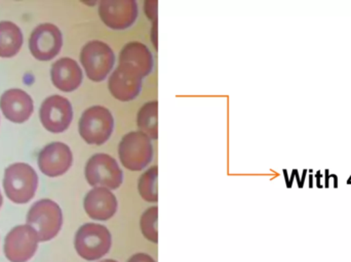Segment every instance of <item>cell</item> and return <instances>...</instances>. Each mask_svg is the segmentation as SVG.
Instances as JSON below:
<instances>
[{
    "label": "cell",
    "instance_id": "30bf717a",
    "mask_svg": "<svg viewBox=\"0 0 351 262\" xmlns=\"http://www.w3.org/2000/svg\"><path fill=\"white\" fill-rule=\"evenodd\" d=\"M143 78L139 72L128 65L119 64L108 79V90L111 96L119 102H131L139 96Z\"/></svg>",
    "mask_w": 351,
    "mask_h": 262
},
{
    "label": "cell",
    "instance_id": "9a60e30c",
    "mask_svg": "<svg viewBox=\"0 0 351 262\" xmlns=\"http://www.w3.org/2000/svg\"><path fill=\"white\" fill-rule=\"evenodd\" d=\"M0 109L10 122L24 123L34 110L32 99L22 90H6L0 98Z\"/></svg>",
    "mask_w": 351,
    "mask_h": 262
},
{
    "label": "cell",
    "instance_id": "6da1fadb",
    "mask_svg": "<svg viewBox=\"0 0 351 262\" xmlns=\"http://www.w3.org/2000/svg\"><path fill=\"white\" fill-rule=\"evenodd\" d=\"M112 235L107 226L97 222L82 224L74 237V248L78 257L86 261H102L110 252Z\"/></svg>",
    "mask_w": 351,
    "mask_h": 262
},
{
    "label": "cell",
    "instance_id": "8992f818",
    "mask_svg": "<svg viewBox=\"0 0 351 262\" xmlns=\"http://www.w3.org/2000/svg\"><path fill=\"white\" fill-rule=\"evenodd\" d=\"M80 63L90 81L102 82L114 67L115 53L104 41L92 40L82 47Z\"/></svg>",
    "mask_w": 351,
    "mask_h": 262
},
{
    "label": "cell",
    "instance_id": "ac0fdd59",
    "mask_svg": "<svg viewBox=\"0 0 351 262\" xmlns=\"http://www.w3.org/2000/svg\"><path fill=\"white\" fill-rule=\"evenodd\" d=\"M23 45V34L14 23L0 22V57H12Z\"/></svg>",
    "mask_w": 351,
    "mask_h": 262
},
{
    "label": "cell",
    "instance_id": "7402d4cb",
    "mask_svg": "<svg viewBox=\"0 0 351 262\" xmlns=\"http://www.w3.org/2000/svg\"><path fill=\"white\" fill-rule=\"evenodd\" d=\"M158 4L156 0H147L144 3V12L152 22L158 23Z\"/></svg>",
    "mask_w": 351,
    "mask_h": 262
},
{
    "label": "cell",
    "instance_id": "9c48e42d",
    "mask_svg": "<svg viewBox=\"0 0 351 262\" xmlns=\"http://www.w3.org/2000/svg\"><path fill=\"white\" fill-rule=\"evenodd\" d=\"M99 16L112 30H125L135 24L139 14L135 0H102L99 2Z\"/></svg>",
    "mask_w": 351,
    "mask_h": 262
},
{
    "label": "cell",
    "instance_id": "cb8c5ba5",
    "mask_svg": "<svg viewBox=\"0 0 351 262\" xmlns=\"http://www.w3.org/2000/svg\"><path fill=\"white\" fill-rule=\"evenodd\" d=\"M98 262H119V261H115V259H102V261H99Z\"/></svg>",
    "mask_w": 351,
    "mask_h": 262
},
{
    "label": "cell",
    "instance_id": "d4e9b609",
    "mask_svg": "<svg viewBox=\"0 0 351 262\" xmlns=\"http://www.w3.org/2000/svg\"><path fill=\"white\" fill-rule=\"evenodd\" d=\"M2 203H3V199H2L1 192H0V208H1Z\"/></svg>",
    "mask_w": 351,
    "mask_h": 262
},
{
    "label": "cell",
    "instance_id": "d6986e66",
    "mask_svg": "<svg viewBox=\"0 0 351 262\" xmlns=\"http://www.w3.org/2000/svg\"><path fill=\"white\" fill-rule=\"evenodd\" d=\"M158 102L150 101L140 108L137 114V127L152 140L158 137Z\"/></svg>",
    "mask_w": 351,
    "mask_h": 262
},
{
    "label": "cell",
    "instance_id": "8fae6325",
    "mask_svg": "<svg viewBox=\"0 0 351 262\" xmlns=\"http://www.w3.org/2000/svg\"><path fill=\"white\" fill-rule=\"evenodd\" d=\"M63 47V35L53 24H41L31 33L29 49L39 61H51L57 57Z\"/></svg>",
    "mask_w": 351,
    "mask_h": 262
},
{
    "label": "cell",
    "instance_id": "5b68a950",
    "mask_svg": "<svg viewBox=\"0 0 351 262\" xmlns=\"http://www.w3.org/2000/svg\"><path fill=\"white\" fill-rule=\"evenodd\" d=\"M114 131V118L109 109L93 106L82 113L78 123V131L88 144L102 146L110 140Z\"/></svg>",
    "mask_w": 351,
    "mask_h": 262
},
{
    "label": "cell",
    "instance_id": "4fadbf2b",
    "mask_svg": "<svg viewBox=\"0 0 351 262\" xmlns=\"http://www.w3.org/2000/svg\"><path fill=\"white\" fill-rule=\"evenodd\" d=\"M73 163L71 148L64 142H56L47 144L38 156V167L43 174L58 177L65 174Z\"/></svg>",
    "mask_w": 351,
    "mask_h": 262
},
{
    "label": "cell",
    "instance_id": "2e32d148",
    "mask_svg": "<svg viewBox=\"0 0 351 262\" xmlns=\"http://www.w3.org/2000/svg\"><path fill=\"white\" fill-rule=\"evenodd\" d=\"M51 81L64 92H71L82 86L84 73L77 62L71 57H62L51 66Z\"/></svg>",
    "mask_w": 351,
    "mask_h": 262
},
{
    "label": "cell",
    "instance_id": "3957f363",
    "mask_svg": "<svg viewBox=\"0 0 351 262\" xmlns=\"http://www.w3.org/2000/svg\"><path fill=\"white\" fill-rule=\"evenodd\" d=\"M38 187V176L26 163H14L5 169L3 187L10 201L26 204L32 200Z\"/></svg>",
    "mask_w": 351,
    "mask_h": 262
},
{
    "label": "cell",
    "instance_id": "44dd1931",
    "mask_svg": "<svg viewBox=\"0 0 351 262\" xmlns=\"http://www.w3.org/2000/svg\"><path fill=\"white\" fill-rule=\"evenodd\" d=\"M158 207L152 206L142 213L140 218V230L146 240L154 244L158 243Z\"/></svg>",
    "mask_w": 351,
    "mask_h": 262
},
{
    "label": "cell",
    "instance_id": "277c9868",
    "mask_svg": "<svg viewBox=\"0 0 351 262\" xmlns=\"http://www.w3.org/2000/svg\"><path fill=\"white\" fill-rule=\"evenodd\" d=\"M119 161L130 171H142L154 160L152 140L141 131H131L121 138L117 148Z\"/></svg>",
    "mask_w": 351,
    "mask_h": 262
},
{
    "label": "cell",
    "instance_id": "603a6c76",
    "mask_svg": "<svg viewBox=\"0 0 351 262\" xmlns=\"http://www.w3.org/2000/svg\"><path fill=\"white\" fill-rule=\"evenodd\" d=\"M127 262H156V261L147 253L138 252L132 255Z\"/></svg>",
    "mask_w": 351,
    "mask_h": 262
},
{
    "label": "cell",
    "instance_id": "ba28073f",
    "mask_svg": "<svg viewBox=\"0 0 351 262\" xmlns=\"http://www.w3.org/2000/svg\"><path fill=\"white\" fill-rule=\"evenodd\" d=\"M37 233L28 224L12 228L4 240V254L10 262H27L38 248Z\"/></svg>",
    "mask_w": 351,
    "mask_h": 262
},
{
    "label": "cell",
    "instance_id": "5bb4252c",
    "mask_svg": "<svg viewBox=\"0 0 351 262\" xmlns=\"http://www.w3.org/2000/svg\"><path fill=\"white\" fill-rule=\"evenodd\" d=\"M86 215L95 222H108L119 210V201L106 187H93L84 199Z\"/></svg>",
    "mask_w": 351,
    "mask_h": 262
},
{
    "label": "cell",
    "instance_id": "52a82bcc",
    "mask_svg": "<svg viewBox=\"0 0 351 262\" xmlns=\"http://www.w3.org/2000/svg\"><path fill=\"white\" fill-rule=\"evenodd\" d=\"M84 176L93 187H106L110 191L119 189L123 183V172L119 163L105 153H98L88 159Z\"/></svg>",
    "mask_w": 351,
    "mask_h": 262
},
{
    "label": "cell",
    "instance_id": "7c38bea8",
    "mask_svg": "<svg viewBox=\"0 0 351 262\" xmlns=\"http://www.w3.org/2000/svg\"><path fill=\"white\" fill-rule=\"evenodd\" d=\"M39 118L43 127L53 133L67 131L73 119L71 103L61 96L45 99L39 111Z\"/></svg>",
    "mask_w": 351,
    "mask_h": 262
},
{
    "label": "cell",
    "instance_id": "ffe728a7",
    "mask_svg": "<svg viewBox=\"0 0 351 262\" xmlns=\"http://www.w3.org/2000/svg\"><path fill=\"white\" fill-rule=\"evenodd\" d=\"M158 167L156 165L148 168L138 181V192L144 201L148 203H158Z\"/></svg>",
    "mask_w": 351,
    "mask_h": 262
},
{
    "label": "cell",
    "instance_id": "e0dca14e",
    "mask_svg": "<svg viewBox=\"0 0 351 262\" xmlns=\"http://www.w3.org/2000/svg\"><path fill=\"white\" fill-rule=\"evenodd\" d=\"M119 64H128L135 68L142 78L147 77L154 68V59L150 49L139 41H131L121 49Z\"/></svg>",
    "mask_w": 351,
    "mask_h": 262
},
{
    "label": "cell",
    "instance_id": "7a4b0ae2",
    "mask_svg": "<svg viewBox=\"0 0 351 262\" xmlns=\"http://www.w3.org/2000/svg\"><path fill=\"white\" fill-rule=\"evenodd\" d=\"M26 222L37 233L39 242H47L56 238L61 231L63 213L53 200H39L29 209Z\"/></svg>",
    "mask_w": 351,
    "mask_h": 262
}]
</instances>
